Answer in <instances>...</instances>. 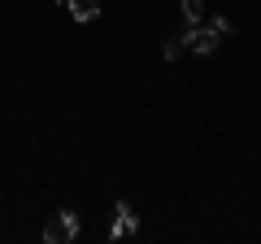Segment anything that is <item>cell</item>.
Segmentation results:
<instances>
[{"instance_id": "obj_1", "label": "cell", "mask_w": 261, "mask_h": 244, "mask_svg": "<svg viewBox=\"0 0 261 244\" xmlns=\"http://www.w3.org/2000/svg\"><path fill=\"white\" fill-rule=\"evenodd\" d=\"M79 227H83V223H79L74 209H61L53 223H44V240H48V244H70V240L79 235Z\"/></svg>"}, {"instance_id": "obj_2", "label": "cell", "mask_w": 261, "mask_h": 244, "mask_svg": "<svg viewBox=\"0 0 261 244\" xmlns=\"http://www.w3.org/2000/svg\"><path fill=\"white\" fill-rule=\"evenodd\" d=\"M140 231V214L126 205V201H118L113 205V223H109V240H126V235Z\"/></svg>"}, {"instance_id": "obj_3", "label": "cell", "mask_w": 261, "mask_h": 244, "mask_svg": "<svg viewBox=\"0 0 261 244\" xmlns=\"http://www.w3.org/2000/svg\"><path fill=\"white\" fill-rule=\"evenodd\" d=\"M218 39H222V35H218V31L205 22V27H192V39H187V48H192V53H200V57H209V53L218 48Z\"/></svg>"}, {"instance_id": "obj_4", "label": "cell", "mask_w": 261, "mask_h": 244, "mask_svg": "<svg viewBox=\"0 0 261 244\" xmlns=\"http://www.w3.org/2000/svg\"><path fill=\"white\" fill-rule=\"evenodd\" d=\"M187 39H192V27H187V22H183V27H178L174 35H170L166 44H161V57H166V61H174V57H178V53H183V48H187Z\"/></svg>"}, {"instance_id": "obj_5", "label": "cell", "mask_w": 261, "mask_h": 244, "mask_svg": "<svg viewBox=\"0 0 261 244\" xmlns=\"http://www.w3.org/2000/svg\"><path fill=\"white\" fill-rule=\"evenodd\" d=\"M65 5H70L74 22H92V18H100V0H65Z\"/></svg>"}, {"instance_id": "obj_6", "label": "cell", "mask_w": 261, "mask_h": 244, "mask_svg": "<svg viewBox=\"0 0 261 244\" xmlns=\"http://www.w3.org/2000/svg\"><path fill=\"white\" fill-rule=\"evenodd\" d=\"M183 22L187 27H200L205 22V0H183Z\"/></svg>"}, {"instance_id": "obj_7", "label": "cell", "mask_w": 261, "mask_h": 244, "mask_svg": "<svg viewBox=\"0 0 261 244\" xmlns=\"http://www.w3.org/2000/svg\"><path fill=\"white\" fill-rule=\"evenodd\" d=\"M209 27H214V31H218V35H222V39H226V35H231V31H235V27H231V18H209Z\"/></svg>"}]
</instances>
